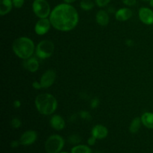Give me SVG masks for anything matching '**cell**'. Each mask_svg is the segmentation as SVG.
Segmentation results:
<instances>
[{"label":"cell","instance_id":"obj_17","mask_svg":"<svg viewBox=\"0 0 153 153\" xmlns=\"http://www.w3.org/2000/svg\"><path fill=\"white\" fill-rule=\"evenodd\" d=\"M142 123L146 128L153 129V113L151 112H145L140 117Z\"/></svg>","mask_w":153,"mask_h":153},{"label":"cell","instance_id":"obj_10","mask_svg":"<svg viewBox=\"0 0 153 153\" xmlns=\"http://www.w3.org/2000/svg\"><path fill=\"white\" fill-rule=\"evenodd\" d=\"M37 134L35 131L33 130H28V131H25L23 134L21 135L19 142L20 144L24 145V146H29L35 142L37 140Z\"/></svg>","mask_w":153,"mask_h":153},{"label":"cell","instance_id":"obj_18","mask_svg":"<svg viewBox=\"0 0 153 153\" xmlns=\"http://www.w3.org/2000/svg\"><path fill=\"white\" fill-rule=\"evenodd\" d=\"M141 119L140 117H135L133 119L129 126V131L132 134H135L139 131L141 125Z\"/></svg>","mask_w":153,"mask_h":153},{"label":"cell","instance_id":"obj_22","mask_svg":"<svg viewBox=\"0 0 153 153\" xmlns=\"http://www.w3.org/2000/svg\"><path fill=\"white\" fill-rule=\"evenodd\" d=\"M22 125V123H21V120L17 117H15L13 119L11 120L10 121V126L13 127V128H18L21 126Z\"/></svg>","mask_w":153,"mask_h":153},{"label":"cell","instance_id":"obj_24","mask_svg":"<svg viewBox=\"0 0 153 153\" xmlns=\"http://www.w3.org/2000/svg\"><path fill=\"white\" fill-rule=\"evenodd\" d=\"M12 1H13V4L15 7L20 8L23 6L25 0H12Z\"/></svg>","mask_w":153,"mask_h":153},{"label":"cell","instance_id":"obj_30","mask_svg":"<svg viewBox=\"0 0 153 153\" xmlns=\"http://www.w3.org/2000/svg\"><path fill=\"white\" fill-rule=\"evenodd\" d=\"M19 143H20V142L18 141V140H13V141L10 143V146H11L12 148H16L18 147Z\"/></svg>","mask_w":153,"mask_h":153},{"label":"cell","instance_id":"obj_28","mask_svg":"<svg viewBox=\"0 0 153 153\" xmlns=\"http://www.w3.org/2000/svg\"><path fill=\"white\" fill-rule=\"evenodd\" d=\"M96 140H97V138L94 137V136H91V137H89L88 140V145H90V146H94V145L96 143Z\"/></svg>","mask_w":153,"mask_h":153},{"label":"cell","instance_id":"obj_14","mask_svg":"<svg viewBox=\"0 0 153 153\" xmlns=\"http://www.w3.org/2000/svg\"><path fill=\"white\" fill-rule=\"evenodd\" d=\"M24 67L31 73H35L39 69V62L35 58H29L25 60L23 63Z\"/></svg>","mask_w":153,"mask_h":153},{"label":"cell","instance_id":"obj_20","mask_svg":"<svg viewBox=\"0 0 153 153\" xmlns=\"http://www.w3.org/2000/svg\"><path fill=\"white\" fill-rule=\"evenodd\" d=\"M80 6L83 10H90L94 7V4L93 1H90V0H82L80 3Z\"/></svg>","mask_w":153,"mask_h":153},{"label":"cell","instance_id":"obj_33","mask_svg":"<svg viewBox=\"0 0 153 153\" xmlns=\"http://www.w3.org/2000/svg\"><path fill=\"white\" fill-rule=\"evenodd\" d=\"M76 0H64V1L65 3H67V4H71V3H73L75 2Z\"/></svg>","mask_w":153,"mask_h":153},{"label":"cell","instance_id":"obj_35","mask_svg":"<svg viewBox=\"0 0 153 153\" xmlns=\"http://www.w3.org/2000/svg\"><path fill=\"white\" fill-rule=\"evenodd\" d=\"M149 4H150V5L153 7V0H150V1H149Z\"/></svg>","mask_w":153,"mask_h":153},{"label":"cell","instance_id":"obj_3","mask_svg":"<svg viewBox=\"0 0 153 153\" xmlns=\"http://www.w3.org/2000/svg\"><path fill=\"white\" fill-rule=\"evenodd\" d=\"M35 106L40 114L43 115H51L56 111L58 101L52 94H39L35 98Z\"/></svg>","mask_w":153,"mask_h":153},{"label":"cell","instance_id":"obj_5","mask_svg":"<svg viewBox=\"0 0 153 153\" xmlns=\"http://www.w3.org/2000/svg\"><path fill=\"white\" fill-rule=\"evenodd\" d=\"M55 51V45L49 40H43L36 47V55L38 58L46 59L52 55Z\"/></svg>","mask_w":153,"mask_h":153},{"label":"cell","instance_id":"obj_16","mask_svg":"<svg viewBox=\"0 0 153 153\" xmlns=\"http://www.w3.org/2000/svg\"><path fill=\"white\" fill-rule=\"evenodd\" d=\"M13 5L12 0H0V14L1 16L7 14L11 10Z\"/></svg>","mask_w":153,"mask_h":153},{"label":"cell","instance_id":"obj_31","mask_svg":"<svg viewBox=\"0 0 153 153\" xmlns=\"http://www.w3.org/2000/svg\"><path fill=\"white\" fill-rule=\"evenodd\" d=\"M13 106H14L15 108H19L21 106V102L19 100H15V101L13 102Z\"/></svg>","mask_w":153,"mask_h":153},{"label":"cell","instance_id":"obj_1","mask_svg":"<svg viewBox=\"0 0 153 153\" xmlns=\"http://www.w3.org/2000/svg\"><path fill=\"white\" fill-rule=\"evenodd\" d=\"M79 13L71 4L63 3L57 5L51 11L49 20L52 26L61 31H70L79 22Z\"/></svg>","mask_w":153,"mask_h":153},{"label":"cell","instance_id":"obj_23","mask_svg":"<svg viewBox=\"0 0 153 153\" xmlns=\"http://www.w3.org/2000/svg\"><path fill=\"white\" fill-rule=\"evenodd\" d=\"M79 115H80L81 118L85 120H91V115L87 111H81L79 112Z\"/></svg>","mask_w":153,"mask_h":153},{"label":"cell","instance_id":"obj_27","mask_svg":"<svg viewBox=\"0 0 153 153\" xmlns=\"http://www.w3.org/2000/svg\"><path fill=\"white\" fill-rule=\"evenodd\" d=\"M123 2L127 6H133L136 4L137 0H123Z\"/></svg>","mask_w":153,"mask_h":153},{"label":"cell","instance_id":"obj_7","mask_svg":"<svg viewBox=\"0 0 153 153\" xmlns=\"http://www.w3.org/2000/svg\"><path fill=\"white\" fill-rule=\"evenodd\" d=\"M56 79V73L54 70H48L42 75L40 83L42 88H48L52 86Z\"/></svg>","mask_w":153,"mask_h":153},{"label":"cell","instance_id":"obj_13","mask_svg":"<svg viewBox=\"0 0 153 153\" xmlns=\"http://www.w3.org/2000/svg\"><path fill=\"white\" fill-rule=\"evenodd\" d=\"M132 16V11L131 9L128 8V7H123V8L119 9L115 13V17H116L117 20L120 21V22H124Z\"/></svg>","mask_w":153,"mask_h":153},{"label":"cell","instance_id":"obj_34","mask_svg":"<svg viewBox=\"0 0 153 153\" xmlns=\"http://www.w3.org/2000/svg\"><path fill=\"white\" fill-rule=\"evenodd\" d=\"M108 11L111 12V13H113V12H114V8H112L111 7H109V8H108Z\"/></svg>","mask_w":153,"mask_h":153},{"label":"cell","instance_id":"obj_26","mask_svg":"<svg viewBox=\"0 0 153 153\" xmlns=\"http://www.w3.org/2000/svg\"><path fill=\"white\" fill-rule=\"evenodd\" d=\"M100 100H99V99H97V98L93 99L91 102V108H96L98 107L99 105H100Z\"/></svg>","mask_w":153,"mask_h":153},{"label":"cell","instance_id":"obj_6","mask_svg":"<svg viewBox=\"0 0 153 153\" xmlns=\"http://www.w3.org/2000/svg\"><path fill=\"white\" fill-rule=\"evenodd\" d=\"M32 9L34 14L40 19L47 18L51 13L50 6L46 0H34Z\"/></svg>","mask_w":153,"mask_h":153},{"label":"cell","instance_id":"obj_11","mask_svg":"<svg viewBox=\"0 0 153 153\" xmlns=\"http://www.w3.org/2000/svg\"><path fill=\"white\" fill-rule=\"evenodd\" d=\"M92 136L96 137L97 139L101 140V139L105 138L108 134V130L105 126L102 125H96L94 126L91 131Z\"/></svg>","mask_w":153,"mask_h":153},{"label":"cell","instance_id":"obj_21","mask_svg":"<svg viewBox=\"0 0 153 153\" xmlns=\"http://www.w3.org/2000/svg\"><path fill=\"white\" fill-rule=\"evenodd\" d=\"M82 140V138L78 134H72L68 137V142L72 144H77L79 143Z\"/></svg>","mask_w":153,"mask_h":153},{"label":"cell","instance_id":"obj_36","mask_svg":"<svg viewBox=\"0 0 153 153\" xmlns=\"http://www.w3.org/2000/svg\"><path fill=\"white\" fill-rule=\"evenodd\" d=\"M59 153H68V152H59Z\"/></svg>","mask_w":153,"mask_h":153},{"label":"cell","instance_id":"obj_32","mask_svg":"<svg viewBox=\"0 0 153 153\" xmlns=\"http://www.w3.org/2000/svg\"><path fill=\"white\" fill-rule=\"evenodd\" d=\"M126 44L128 46H134V41L132 40H126Z\"/></svg>","mask_w":153,"mask_h":153},{"label":"cell","instance_id":"obj_25","mask_svg":"<svg viewBox=\"0 0 153 153\" xmlns=\"http://www.w3.org/2000/svg\"><path fill=\"white\" fill-rule=\"evenodd\" d=\"M111 0H96V3H97V5L99 7H105L109 2H110Z\"/></svg>","mask_w":153,"mask_h":153},{"label":"cell","instance_id":"obj_2","mask_svg":"<svg viewBox=\"0 0 153 153\" xmlns=\"http://www.w3.org/2000/svg\"><path fill=\"white\" fill-rule=\"evenodd\" d=\"M12 49L16 56L26 60L32 56L35 47L34 42L31 39L26 37H20L13 41Z\"/></svg>","mask_w":153,"mask_h":153},{"label":"cell","instance_id":"obj_12","mask_svg":"<svg viewBox=\"0 0 153 153\" xmlns=\"http://www.w3.org/2000/svg\"><path fill=\"white\" fill-rule=\"evenodd\" d=\"M50 125L52 128L57 130V131H61L65 128V120L61 116L58 114H55L52 116L50 119Z\"/></svg>","mask_w":153,"mask_h":153},{"label":"cell","instance_id":"obj_19","mask_svg":"<svg viewBox=\"0 0 153 153\" xmlns=\"http://www.w3.org/2000/svg\"><path fill=\"white\" fill-rule=\"evenodd\" d=\"M71 153H92V150L86 145H78L72 148Z\"/></svg>","mask_w":153,"mask_h":153},{"label":"cell","instance_id":"obj_8","mask_svg":"<svg viewBox=\"0 0 153 153\" xmlns=\"http://www.w3.org/2000/svg\"><path fill=\"white\" fill-rule=\"evenodd\" d=\"M52 25L50 20L47 18H43V19H40L37 22L34 26V31L36 34L38 35H43L46 34L50 29V27Z\"/></svg>","mask_w":153,"mask_h":153},{"label":"cell","instance_id":"obj_37","mask_svg":"<svg viewBox=\"0 0 153 153\" xmlns=\"http://www.w3.org/2000/svg\"><path fill=\"white\" fill-rule=\"evenodd\" d=\"M144 1H147V0H144Z\"/></svg>","mask_w":153,"mask_h":153},{"label":"cell","instance_id":"obj_9","mask_svg":"<svg viewBox=\"0 0 153 153\" xmlns=\"http://www.w3.org/2000/svg\"><path fill=\"white\" fill-rule=\"evenodd\" d=\"M139 18L143 23L150 25L153 24V11L148 7H141L138 12Z\"/></svg>","mask_w":153,"mask_h":153},{"label":"cell","instance_id":"obj_4","mask_svg":"<svg viewBox=\"0 0 153 153\" xmlns=\"http://www.w3.org/2000/svg\"><path fill=\"white\" fill-rule=\"evenodd\" d=\"M64 146V140L58 134L48 137L45 143V149L47 153H59Z\"/></svg>","mask_w":153,"mask_h":153},{"label":"cell","instance_id":"obj_15","mask_svg":"<svg viewBox=\"0 0 153 153\" xmlns=\"http://www.w3.org/2000/svg\"><path fill=\"white\" fill-rule=\"evenodd\" d=\"M96 20L101 26H105L109 22V16L108 12L104 10H100L96 15Z\"/></svg>","mask_w":153,"mask_h":153},{"label":"cell","instance_id":"obj_29","mask_svg":"<svg viewBox=\"0 0 153 153\" xmlns=\"http://www.w3.org/2000/svg\"><path fill=\"white\" fill-rule=\"evenodd\" d=\"M32 86L34 89H37V90H39V89H40V88H42V86H41V85H40V82H37V81H35V82H33Z\"/></svg>","mask_w":153,"mask_h":153}]
</instances>
